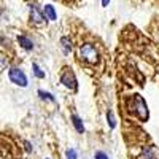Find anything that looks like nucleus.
Masks as SVG:
<instances>
[{
    "label": "nucleus",
    "instance_id": "nucleus-14",
    "mask_svg": "<svg viewBox=\"0 0 159 159\" xmlns=\"http://www.w3.org/2000/svg\"><path fill=\"white\" fill-rule=\"evenodd\" d=\"M65 159H78V151L75 148H69L65 151Z\"/></svg>",
    "mask_w": 159,
    "mask_h": 159
},
{
    "label": "nucleus",
    "instance_id": "nucleus-4",
    "mask_svg": "<svg viewBox=\"0 0 159 159\" xmlns=\"http://www.w3.org/2000/svg\"><path fill=\"white\" fill-rule=\"evenodd\" d=\"M61 83L62 86H65L70 91H76L78 89V81H76V76L70 69H64V72L61 73Z\"/></svg>",
    "mask_w": 159,
    "mask_h": 159
},
{
    "label": "nucleus",
    "instance_id": "nucleus-7",
    "mask_svg": "<svg viewBox=\"0 0 159 159\" xmlns=\"http://www.w3.org/2000/svg\"><path fill=\"white\" fill-rule=\"evenodd\" d=\"M18 43H19V46H21L22 49H25V51H32V49H34V42H32L27 35H19V37H18Z\"/></svg>",
    "mask_w": 159,
    "mask_h": 159
},
{
    "label": "nucleus",
    "instance_id": "nucleus-9",
    "mask_svg": "<svg viewBox=\"0 0 159 159\" xmlns=\"http://www.w3.org/2000/svg\"><path fill=\"white\" fill-rule=\"evenodd\" d=\"M72 40L69 38V37H62L61 38V49H62V52L65 56H69L70 54V51H72Z\"/></svg>",
    "mask_w": 159,
    "mask_h": 159
},
{
    "label": "nucleus",
    "instance_id": "nucleus-2",
    "mask_svg": "<svg viewBox=\"0 0 159 159\" xmlns=\"http://www.w3.org/2000/svg\"><path fill=\"white\" fill-rule=\"evenodd\" d=\"M78 54H80V59L84 61L86 64H97L99 57H100L97 48L92 43H83L81 46H80Z\"/></svg>",
    "mask_w": 159,
    "mask_h": 159
},
{
    "label": "nucleus",
    "instance_id": "nucleus-19",
    "mask_svg": "<svg viewBox=\"0 0 159 159\" xmlns=\"http://www.w3.org/2000/svg\"><path fill=\"white\" fill-rule=\"evenodd\" d=\"M45 159H49V157H45Z\"/></svg>",
    "mask_w": 159,
    "mask_h": 159
},
{
    "label": "nucleus",
    "instance_id": "nucleus-11",
    "mask_svg": "<svg viewBox=\"0 0 159 159\" xmlns=\"http://www.w3.org/2000/svg\"><path fill=\"white\" fill-rule=\"evenodd\" d=\"M32 72H34V75L38 78V80H43L45 76H46V73H45V70H42V67L37 64V62H34L32 64Z\"/></svg>",
    "mask_w": 159,
    "mask_h": 159
},
{
    "label": "nucleus",
    "instance_id": "nucleus-3",
    "mask_svg": "<svg viewBox=\"0 0 159 159\" xmlns=\"http://www.w3.org/2000/svg\"><path fill=\"white\" fill-rule=\"evenodd\" d=\"M8 78L13 84H16L19 88H27L29 86L27 75L24 73V70L21 67H10L8 69Z\"/></svg>",
    "mask_w": 159,
    "mask_h": 159
},
{
    "label": "nucleus",
    "instance_id": "nucleus-15",
    "mask_svg": "<svg viewBox=\"0 0 159 159\" xmlns=\"http://www.w3.org/2000/svg\"><path fill=\"white\" fill-rule=\"evenodd\" d=\"M94 159H110V156L105 153V151H102V150H97L94 153Z\"/></svg>",
    "mask_w": 159,
    "mask_h": 159
},
{
    "label": "nucleus",
    "instance_id": "nucleus-1",
    "mask_svg": "<svg viewBox=\"0 0 159 159\" xmlns=\"http://www.w3.org/2000/svg\"><path fill=\"white\" fill-rule=\"evenodd\" d=\"M127 107L140 121H147L148 119V105H147V102H145V99L140 94L130 96L129 100H127Z\"/></svg>",
    "mask_w": 159,
    "mask_h": 159
},
{
    "label": "nucleus",
    "instance_id": "nucleus-6",
    "mask_svg": "<svg viewBox=\"0 0 159 159\" xmlns=\"http://www.w3.org/2000/svg\"><path fill=\"white\" fill-rule=\"evenodd\" d=\"M70 121H72V124H73V127H75V130L78 132V134H84V124H83V119L80 118L78 115H70Z\"/></svg>",
    "mask_w": 159,
    "mask_h": 159
},
{
    "label": "nucleus",
    "instance_id": "nucleus-12",
    "mask_svg": "<svg viewBox=\"0 0 159 159\" xmlns=\"http://www.w3.org/2000/svg\"><path fill=\"white\" fill-rule=\"evenodd\" d=\"M107 124H108V127L110 129H115L116 127V118H115V113L111 111V110H108L107 111Z\"/></svg>",
    "mask_w": 159,
    "mask_h": 159
},
{
    "label": "nucleus",
    "instance_id": "nucleus-8",
    "mask_svg": "<svg viewBox=\"0 0 159 159\" xmlns=\"http://www.w3.org/2000/svg\"><path fill=\"white\" fill-rule=\"evenodd\" d=\"M43 15L48 21H56L57 19V13H56V10H54L52 5H45L43 7Z\"/></svg>",
    "mask_w": 159,
    "mask_h": 159
},
{
    "label": "nucleus",
    "instance_id": "nucleus-17",
    "mask_svg": "<svg viewBox=\"0 0 159 159\" xmlns=\"http://www.w3.org/2000/svg\"><path fill=\"white\" fill-rule=\"evenodd\" d=\"M7 43V38L2 35V34H0V45H5Z\"/></svg>",
    "mask_w": 159,
    "mask_h": 159
},
{
    "label": "nucleus",
    "instance_id": "nucleus-16",
    "mask_svg": "<svg viewBox=\"0 0 159 159\" xmlns=\"http://www.w3.org/2000/svg\"><path fill=\"white\" fill-rule=\"evenodd\" d=\"M24 145H25V150H27V151H29V153H30V151H32V150H34V148H32V147H30V143H29V142H25V143H24Z\"/></svg>",
    "mask_w": 159,
    "mask_h": 159
},
{
    "label": "nucleus",
    "instance_id": "nucleus-13",
    "mask_svg": "<svg viewBox=\"0 0 159 159\" xmlns=\"http://www.w3.org/2000/svg\"><path fill=\"white\" fill-rule=\"evenodd\" d=\"M142 159H154V151L151 147H145L142 151Z\"/></svg>",
    "mask_w": 159,
    "mask_h": 159
},
{
    "label": "nucleus",
    "instance_id": "nucleus-18",
    "mask_svg": "<svg viewBox=\"0 0 159 159\" xmlns=\"http://www.w3.org/2000/svg\"><path fill=\"white\" fill-rule=\"evenodd\" d=\"M108 3H110V0H102V5L103 7H108Z\"/></svg>",
    "mask_w": 159,
    "mask_h": 159
},
{
    "label": "nucleus",
    "instance_id": "nucleus-5",
    "mask_svg": "<svg viewBox=\"0 0 159 159\" xmlns=\"http://www.w3.org/2000/svg\"><path fill=\"white\" fill-rule=\"evenodd\" d=\"M29 11H30V21L37 25H42L45 22V15H43V10H40V7L37 3H30L29 5Z\"/></svg>",
    "mask_w": 159,
    "mask_h": 159
},
{
    "label": "nucleus",
    "instance_id": "nucleus-10",
    "mask_svg": "<svg viewBox=\"0 0 159 159\" xmlns=\"http://www.w3.org/2000/svg\"><path fill=\"white\" fill-rule=\"evenodd\" d=\"M38 97L42 99V100H45V102H51V103H54L56 102V97H54V94H51V92H48V91H43V89H38Z\"/></svg>",
    "mask_w": 159,
    "mask_h": 159
}]
</instances>
